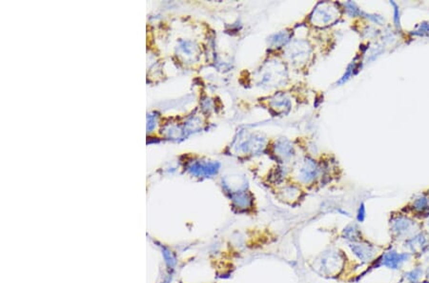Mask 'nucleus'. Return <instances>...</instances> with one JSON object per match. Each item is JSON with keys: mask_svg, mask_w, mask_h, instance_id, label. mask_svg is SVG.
I'll return each instance as SVG.
<instances>
[{"mask_svg": "<svg viewBox=\"0 0 429 283\" xmlns=\"http://www.w3.org/2000/svg\"><path fill=\"white\" fill-rule=\"evenodd\" d=\"M348 258L341 249H328L316 256L311 264V268L328 279H339L346 267Z\"/></svg>", "mask_w": 429, "mask_h": 283, "instance_id": "f257e3e1", "label": "nucleus"}, {"mask_svg": "<svg viewBox=\"0 0 429 283\" xmlns=\"http://www.w3.org/2000/svg\"><path fill=\"white\" fill-rule=\"evenodd\" d=\"M349 247L351 248L352 254L356 255L361 261L368 263L371 262L377 256V247L371 244L369 241L362 238L360 240L350 242Z\"/></svg>", "mask_w": 429, "mask_h": 283, "instance_id": "f03ea898", "label": "nucleus"}, {"mask_svg": "<svg viewBox=\"0 0 429 283\" xmlns=\"http://www.w3.org/2000/svg\"><path fill=\"white\" fill-rule=\"evenodd\" d=\"M319 169L315 161L305 158L295 168V177L302 184L312 183L318 176Z\"/></svg>", "mask_w": 429, "mask_h": 283, "instance_id": "7ed1b4c3", "label": "nucleus"}, {"mask_svg": "<svg viewBox=\"0 0 429 283\" xmlns=\"http://www.w3.org/2000/svg\"><path fill=\"white\" fill-rule=\"evenodd\" d=\"M414 222L406 218H397L392 220L390 231L394 238L397 240L407 239L410 237V235L414 234ZM415 235V234H414Z\"/></svg>", "mask_w": 429, "mask_h": 283, "instance_id": "20e7f679", "label": "nucleus"}, {"mask_svg": "<svg viewBox=\"0 0 429 283\" xmlns=\"http://www.w3.org/2000/svg\"><path fill=\"white\" fill-rule=\"evenodd\" d=\"M231 200L233 207L238 209L240 213L249 212L254 205V198L252 194L243 188L239 189L236 192H232Z\"/></svg>", "mask_w": 429, "mask_h": 283, "instance_id": "39448f33", "label": "nucleus"}, {"mask_svg": "<svg viewBox=\"0 0 429 283\" xmlns=\"http://www.w3.org/2000/svg\"><path fill=\"white\" fill-rule=\"evenodd\" d=\"M410 257V253H398L396 250H391L381 255L380 265L392 270H397Z\"/></svg>", "mask_w": 429, "mask_h": 283, "instance_id": "423d86ee", "label": "nucleus"}, {"mask_svg": "<svg viewBox=\"0 0 429 283\" xmlns=\"http://www.w3.org/2000/svg\"><path fill=\"white\" fill-rule=\"evenodd\" d=\"M320 5L322 6V8L318 7L316 8V10H314L311 16V21L312 23H314V25L318 26L328 25L335 18V16H333V12H330V8L324 7V4L322 3Z\"/></svg>", "mask_w": 429, "mask_h": 283, "instance_id": "0eeeda50", "label": "nucleus"}, {"mask_svg": "<svg viewBox=\"0 0 429 283\" xmlns=\"http://www.w3.org/2000/svg\"><path fill=\"white\" fill-rule=\"evenodd\" d=\"M301 194L302 191L299 189L298 186L295 184H288L280 189V191L279 192V197L285 203L293 205L298 202V199L301 198Z\"/></svg>", "mask_w": 429, "mask_h": 283, "instance_id": "6e6552de", "label": "nucleus"}, {"mask_svg": "<svg viewBox=\"0 0 429 283\" xmlns=\"http://www.w3.org/2000/svg\"><path fill=\"white\" fill-rule=\"evenodd\" d=\"M264 145V139L262 138H255L253 136L249 138H244L238 143L239 151H241L244 154H248L251 152H256L260 150Z\"/></svg>", "mask_w": 429, "mask_h": 283, "instance_id": "1a4fd4ad", "label": "nucleus"}, {"mask_svg": "<svg viewBox=\"0 0 429 283\" xmlns=\"http://www.w3.org/2000/svg\"><path fill=\"white\" fill-rule=\"evenodd\" d=\"M275 155L282 160H287L293 157L294 149L288 141L280 140L275 146Z\"/></svg>", "mask_w": 429, "mask_h": 283, "instance_id": "9d476101", "label": "nucleus"}, {"mask_svg": "<svg viewBox=\"0 0 429 283\" xmlns=\"http://www.w3.org/2000/svg\"><path fill=\"white\" fill-rule=\"evenodd\" d=\"M271 106L277 111V113H285L290 110L291 102L284 94H279L272 97Z\"/></svg>", "mask_w": 429, "mask_h": 283, "instance_id": "9b49d317", "label": "nucleus"}, {"mask_svg": "<svg viewBox=\"0 0 429 283\" xmlns=\"http://www.w3.org/2000/svg\"><path fill=\"white\" fill-rule=\"evenodd\" d=\"M290 57L295 63H300L309 55V48L306 41H297L290 51Z\"/></svg>", "mask_w": 429, "mask_h": 283, "instance_id": "f8f14e48", "label": "nucleus"}, {"mask_svg": "<svg viewBox=\"0 0 429 283\" xmlns=\"http://www.w3.org/2000/svg\"><path fill=\"white\" fill-rule=\"evenodd\" d=\"M289 38H290V33L282 31L279 33L274 34L270 38V42L273 46H281L283 44H286V42H288L290 40Z\"/></svg>", "mask_w": 429, "mask_h": 283, "instance_id": "ddd939ff", "label": "nucleus"}, {"mask_svg": "<svg viewBox=\"0 0 429 283\" xmlns=\"http://www.w3.org/2000/svg\"><path fill=\"white\" fill-rule=\"evenodd\" d=\"M422 276H423V270L421 268H417L406 273L404 278L409 283H418Z\"/></svg>", "mask_w": 429, "mask_h": 283, "instance_id": "4468645a", "label": "nucleus"}, {"mask_svg": "<svg viewBox=\"0 0 429 283\" xmlns=\"http://www.w3.org/2000/svg\"><path fill=\"white\" fill-rule=\"evenodd\" d=\"M414 209L418 213H425L429 209V204L427 198H419L414 203Z\"/></svg>", "mask_w": 429, "mask_h": 283, "instance_id": "2eb2a0df", "label": "nucleus"}, {"mask_svg": "<svg viewBox=\"0 0 429 283\" xmlns=\"http://www.w3.org/2000/svg\"><path fill=\"white\" fill-rule=\"evenodd\" d=\"M364 214H365V212H364V207H363V205H362V207L360 208V211H359V216H358V219H359L360 221H362V220H363V218H364Z\"/></svg>", "mask_w": 429, "mask_h": 283, "instance_id": "dca6fc26", "label": "nucleus"}, {"mask_svg": "<svg viewBox=\"0 0 429 283\" xmlns=\"http://www.w3.org/2000/svg\"></svg>", "mask_w": 429, "mask_h": 283, "instance_id": "f3484780", "label": "nucleus"}]
</instances>
